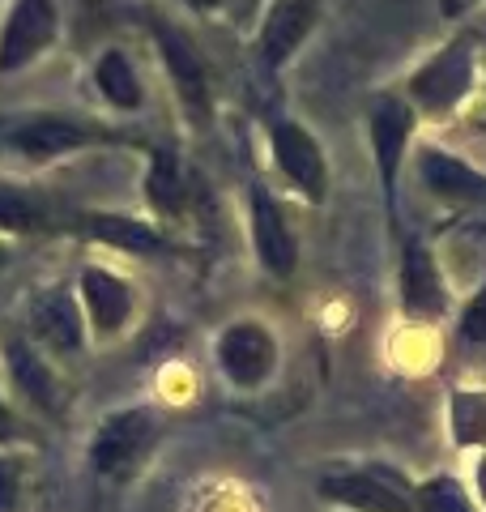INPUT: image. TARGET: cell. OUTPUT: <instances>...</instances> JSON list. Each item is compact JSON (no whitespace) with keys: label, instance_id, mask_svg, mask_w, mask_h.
I'll use <instances>...</instances> for the list:
<instances>
[{"label":"cell","instance_id":"obj_22","mask_svg":"<svg viewBox=\"0 0 486 512\" xmlns=\"http://www.w3.org/2000/svg\"><path fill=\"white\" fill-rule=\"evenodd\" d=\"M414 508L418 512H474V500H469V491L461 487V478L435 474L414 487Z\"/></svg>","mask_w":486,"mask_h":512},{"label":"cell","instance_id":"obj_4","mask_svg":"<svg viewBox=\"0 0 486 512\" xmlns=\"http://www.w3.org/2000/svg\"><path fill=\"white\" fill-rule=\"evenodd\" d=\"M154 43L162 56V69L171 77V90L180 99V111L192 128H209L214 120V86H209V69L197 52V43L188 39V30L171 26L167 18H154Z\"/></svg>","mask_w":486,"mask_h":512},{"label":"cell","instance_id":"obj_19","mask_svg":"<svg viewBox=\"0 0 486 512\" xmlns=\"http://www.w3.org/2000/svg\"><path fill=\"white\" fill-rule=\"evenodd\" d=\"M94 86H99V94L116 111H141V103H145L141 77L120 47H107V52L94 60Z\"/></svg>","mask_w":486,"mask_h":512},{"label":"cell","instance_id":"obj_15","mask_svg":"<svg viewBox=\"0 0 486 512\" xmlns=\"http://www.w3.org/2000/svg\"><path fill=\"white\" fill-rule=\"evenodd\" d=\"M316 22H320V0H269L261 35H256V52L278 73L295 60V52L307 43Z\"/></svg>","mask_w":486,"mask_h":512},{"label":"cell","instance_id":"obj_8","mask_svg":"<svg viewBox=\"0 0 486 512\" xmlns=\"http://www.w3.org/2000/svg\"><path fill=\"white\" fill-rule=\"evenodd\" d=\"M60 39V9L56 0H13L0 22V73H18L52 52Z\"/></svg>","mask_w":486,"mask_h":512},{"label":"cell","instance_id":"obj_23","mask_svg":"<svg viewBox=\"0 0 486 512\" xmlns=\"http://www.w3.org/2000/svg\"><path fill=\"white\" fill-rule=\"evenodd\" d=\"M461 342H474V346H486V282L478 286L474 295H469V303L461 308Z\"/></svg>","mask_w":486,"mask_h":512},{"label":"cell","instance_id":"obj_27","mask_svg":"<svg viewBox=\"0 0 486 512\" xmlns=\"http://www.w3.org/2000/svg\"><path fill=\"white\" fill-rule=\"evenodd\" d=\"M482 491H486V457H482Z\"/></svg>","mask_w":486,"mask_h":512},{"label":"cell","instance_id":"obj_26","mask_svg":"<svg viewBox=\"0 0 486 512\" xmlns=\"http://www.w3.org/2000/svg\"><path fill=\"white\" fill-rule=\"evenodd\" d=\"M9 265V252H5V244H0V269H5Z\"/></svg>","mask_w":486,"mask_h":512},{"label":"cell","instance_id":"obj_18","mask_svg":"<svg viewBox=\"0 0 486 512\" xmlns=\"http://www.w3.org/2000/svg\"><path fill=\"white\" fill-rule=\"evenodd\" d=\"M145 205L154 210L158 222H184L192 210V180L184 163L171 150H150L145 158Z\"/></svg>","mask_w":486,"mask_h":512},{"label":"cell","instance_id":"obj_3","mask_svg":"<svg viewBox=\"0 0 486 512\" xmlns=\"http://www.w3.org/2000/svg\"><path fill=\"white\" fill-rule=\"evenodd\" d=\"M414 124H418V111L410 107L405 94L384 90V94L371 99L367 133H371V158H376V175H380L388 222H397V184H401V167H405V150H410Z\"/></svg>","mask_w":486,"mask_h":512},{"label":"cell","instance_id":"obj_21","mask_svg":"<svg viewBox=\"0 0 486 512\" xmlns=\"http://www.w3.org/2000/svg\"><path fill=\"white\" fill-rule=\"evenodd\" d=\"M47 227V214L39 197H30L26 188L0 184V231L5 235H35Z\"/></svg>","mask_w":486,"mask_h":512},{"label":"cell","instance_id":"obj_17","mask_svg":"<svg viewBox=\"0 0 486 512\" xmlns=\"http://www.w3.org/2000/svg\"><path fill=\"white\" fill-rule=\"evenodd\" d=\"M77 231L94 239V244H107V248H120L128 256H154V252H167V235H162L158 222H145L133 214H116V210H90L77 218Z\"/></svg>","mask_w":486,"mask_h":512},{"label":"cell","instance_id":"obj_24","mask_svg":"<svg viewBox=\"0 0 486 512\" xmlns=\"http://www.w3.org/2000/svg\"><path fill=\"white\" fill-rule=\"evenodd\" d=\"M22 504V466L13 457H0V512H18Z\"/></svg>","mask_w":486,"mask_h":512},{"label":"cell","instance_id":"obj_13","mask_svg":"<svg viewBox=\"0 0 486 512\" xmlns=\"http://www.w3.org/2000/svg\"><path fill=\"white\" fill-rule=\"evenodd\" d=\"M397 295L401 312L410 320H444L448 316V282L440 274V261L427 244L405 239L401 248V269H397Z\"/></svg>","mask_w":486,"mask_h":512},{"label":"cell","instance_id":"obj_14","mask_svg":"<svg viewBox=\"0 0 486 512\" xmlns=\"http://www.w3.org/2000/svg\"><path fill=\"white\" fill-rule=\"evenodd\" d=\"M414 175H418V184L444 205H461V210L486 205V171L469 167L465 158L448 154L440 146H423L414 154Z\"/></svg>","mask_w":486,"mask_h":512},{"label":"cell","instance_id":"obj_7","mask_svg":"<svg viewBox=\"0 0 486 512\" xmlns=\"http://www.w3.org/2000/svg\"><path fill=\"white\" fill-rule=\"evenodd\" d=\"M269 154H273V167L282 171V180L303 201L324 205V197H329V158H324L320 141L299 120L269 124Z\"/></svg>","mask_w":486,"mask_h":512},{"label":"cell","instance_id":"obj_11","mask_svg":"<svg viewBox=\"0 0 486 512\" xmlns=\"http://www.w3.org/2000/svg\"><path fill=\"white\" fill-rule=\"evenodd\" d=\"M320 500L350 512H418L414 487L388 470H346L320 478Z\"/></svg>","mask_w":486,"mask_h":512},{"label":"cell","instance_id":"obj_12","mask_svg":"<svg viewBox=\"0 0 486 512\" xmlns=\"http://www.w3.org/2000/svg\"><path fill=\"white\" fill-rule=\"evenodd\" d=\"M26 325H30V342L43 355L69 359L86 346V316H81L77 291H64V286H52V291H39L30 299Z\"/></svg>","mask_w":486,"mask_h":512},{"label":"cell","instance_id":"obj_5","mask_svg":"<svg viewBox=\"0 0 486 512\" xmlns=\"http://www.w3.org/2000/svg\"><path fill=\"white\" fill-rule=\"evenodd\" d=\"M9 150H18L26 163H56L64 154H77L86 146H103V141H120V133H107L103 124L94 120H77V116H56V111H43V116H26L9 128Z\"/></svg>","mask_w":486,"mask_h":512},{"label":"cell","instance_id":"obj_25","mask_svg":"<svg viewBox=\"0 0 486 512\" xmlns=\"http://www.w3.org/2000/svg\"><path fill=\"white\" fill-rule=\"evenodd\" d=\"M22 440V423H18V414L9 410V402L0 397V444H18Z\"/></svg>","mask_w":486,"mask_h":512},{"label":"cell","instance_id":"obj_16","mask_svg":"<svg viewBox=\"0 0 486 512\" xmlns=\"http://www.w3.org/2000/svg\"><path fill=\"white\" fill-rule=\"evenodd\" d=\"M0 359H5V372L13 380V389H18L30 406L43 410V414H60V406H64L60 380H56L52 363H47V355L35 342L30 338H5Z\"/></svg>","mask_w":486,"mask_h":512},{"label":"cell","instance_id":"obj_10","mask_svg":"<svg viewBox=\"0 0 486 512\" xmlns=\"http://www.w3.org/2000/svg\"><path fill=\"white\" fill-rule=\"evenodd\" d=\"M248 235H252L256 261H261L278 282H290L299 274V239L290 231L278 197H273L265 184L248 188Z\"/></svg>","mask_w":486,"mask_h":512},{"label":"cell","instance_id":"obj_2","mask_svg":"<svg viewBox=\"0 0 486 512\" xmlns=\"http://www.w3.org/2000/svg\"><path fill=\"white\" fill-rule=\"evenodd\" d=\"M158 436H162V419L150 406L111 410L99 423V431H94L90 466L103 478H111V483H128L150 461V453L158 448Z\"/></svg>","mask_w":486,"mask_h":512},{"label":"cell","instance_id":"obj_20","mask_svg":"<svg viewBox=\"0 0 486 512\" xmlns=\"http://www.w3.org/2000/svg\"><path fill=\"white\" fill-rule=\"evenodd\" d=\"M448 431L457 448H486V389H457L448 393Z\"/></svg>","mask_w":486,"mask_h":512},{"label":"cell","instance_id":"obj_6","mask_svg":"<svg viewBox=\"0 0 486 512\" xmlns=\"http://www.w3.org/2000/svg\"><path fill=\"white\" fill-rule=\"evenodd\" d=\"M214 363L239 393H256L278 372V338L269 333L265 320H235L214 342Z\"/></svg>","mask_w":486,"mask_h":512},{"label":"cell","instance_id":"obj_1","mask_svg":"<svg viewBox=\"0 0 486 512\" xmlns=\"http://www.w3.org/2000/svg\"><path fill=\"white\" fill-rule=\"evenodd\" d=\"M478 82V60H474V39H448L440 52L427 56L405 82V99L418 116L427 120H448Z\"/></svg>","mask_w":486,"mask_h":512},{"label":"cell","instance_id":"obj_9","mask_svg":"<svg viewBox=\"0 0 486 512\" xmlns=\"http://www.w3.org/2000/svg\"><path fill=\"white\" fill-rule=\"evenodd\" d=\"M77 303H81V316H86V329L94 333L99 342H111L133 325V312H137V291L133 282L111 274L103 265H81L77 274Z\"/></svg>","mask_w":486,"mask_h":512}]
</instances>
